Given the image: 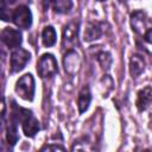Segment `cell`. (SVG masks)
Masks as SVG:
<instances>
[{
  "instance_id": "obj_18",
  "label": "cell",
  "mask_w": 152,
  "mask_h": 152,
  "mask_svg": "<svg viewBox=\"0 0 152 152\" xmlns=\"http://www.w3.org/2000/svg\"><path fill=\"white\" fill-rule=\"evenodd\" d=\"M142 37H144V40H145V42L152 44V28H147V31L144 33Z\"/></svg>"
},
{
  "instance_id": "obj_2",
  "label": "cell",
  "mask_w": 152,
  "mask_h": 152,
  "mask_svg": "<svg viewBox=\"0 0 152 152\" xmlns=\"http://www.w3.org/2000/svg\"><path fill=\"white\" fill-rule=\"evenodd\" d=\"M34 78L31 74L23 75L15 83V93L26 101H32L34 96Z\"/></svg>"
},
{
  "instance_id": "obj_6",
  "label": "cell",
  "mask_w": 152,
  "mask_h": 152,
  "mask_svg": "<svg viewBox=\"0 0 152 152\" xmlns=\"http://www.w3.org/2000/svg\"><path fill=\"white\" fill-rule=\"evenodd\" d=\"M1 40L8 49H17L23 42V36L19 30L5 27L1 31Z\"/></svg>"
},
{
  "instance_id": "obj_19",
  "label": "cell",
  "mask_w": 152,
  "mask_h": 152,
  "mask_svg": "<svg viewBox=\"0 0 152 152\" xmlns=\"http://www.w3.org/2000/svg\"><path fill=\"white\" fill-rule=\"evenodd\" d=\"M50 2H51V0H40L42 7H43V10H44V11H46V10H48V7H49Z\"/></svg>"
},
{
  "instance_id": "obj_13",
  "label": "cell",
  "mask_w": 152,
  "mask_h": 152,
  "mask_svg": "<svg viewBox=\"0 0 152 152\" xmlns=\"http://www.w3.org/2000/svg\"><path fill=\"white\" fill-rule=\"evenodd\" d=\"M56 31L52 26H45L43 32H42V42H43V45L46 46V48H50L52 45H55L56 43Z\"/></svg>"
},
{
  "instance_id": "obj_9",
  "label": "cell",
  "mask_w": 152,
  "mask_h": 152,
  "mask_svg": "<svg viewBox=\"0 0 152 152\" xmlns=\"http://www.w3.org/2000/svg\"><path fill=\"white\" fill-rule=\"evenodd\" d=\"M151 102H152V88L147 86L138 91L135 106L139 112H144L147 109V107L151 104Z\"/></svg>"
},
{
  "instance_id": "obj_11",
  "label": "cell",
  "mask_w": 152,
  "mask_h": 152,
  "mask_svg": "<svg viewBox=\"0 0 152 152\" xmlns=\"http://www.w3.org/2000/svg\"><path fill=\"white\" fill-rule=\"evenodd\" d=\"M90 101H91L90 89H89L88 86H83L82 89L78 93V96H77V107H78L80 114L84 113L88 109V107L90 104Z\"/></svg>"
},
{
  "instance_id": "obj_15",
  "label": "cell",
  "mask_w": 152,
  "mask_h": 152,
  "mask_svg": "<svg viewBox=\"0 0 152 152\" xmlns=\"http://www.w3.org/2000/svg\"><path fill=\"white\" fill-rule=\"evenodd\" d=\"M18 139H19V135H18V129H17V122L10 120V124L7 125V128H6V140L8 145L13 146L17 144Z\"/></svg>"
},
{
  "instance_id": "obj_1",
  "label": "cell",
  "mask_w": 152,
  "mask_h": 152,
  "mask_svg": "<svg viewBox=\"0 0 152 152\" xmlns=\"http://www.w3.org/2000/svg\"><path fill=\"white\" fill-rule=\"evenodd\" d=\"M37 72L42 78L52 77L58 72V64L53 55L44 53L37 63Z\"/></svg>"
},
{
  "instance_id": "obj_10",
  "label": "cell",
  "mask_w": 152,
  "mask_h": 152,
  "mask_svg": "<svg viewBox=\"0 0 152 152\" xmlns=\"http://www.w3.org/2000/svg\"><path fill=\"white\" fill-rule=\"evenodd\" d=\"M102 36V27L101 24L99 23H88L83 33V39L84 42H93L99 39Z\"/></svg>"
},
{
  "instance_id": "obj_14",
  "label": "cell",
  "mask_w": 152,
  "mask_h": 152,
  "mask_svg": "<svg viewBox=\"0 0 152 152\" xmlns=\"http://www.w3.org/2000/svg\"><path fill=\"white\" fill-rule=\"evenodd\" d=\"M51 5L53 11L59 14H65L70 12V10L72 8L71 0H51Z\"/></svg>"
},
{
  "instance_id": "obj_17",
  "label": "cell",
  "mask_w": 152,
  "mask_h": 152,
  "mask_svg": "<svg viewBox=\"0 0 152 152\" xmlns=\"http://www.w3.org/2000/svg\"><path fill=\"white\" fill-rule=\"evenodd\" d=\"M64 146L62 145H45L40 148V151H64Z\"/></svg>"
},
{
  "instance_id": "obj_8",
  "label": "cell",
  "mask_w": 152,
  "mask_h": 152,
  "mask_svg": "<svg viewBox=\"0 0 152 152\" xmlns=\"http://www.w3.org/2000/svg\"><path fill=\"white\" fill-rule=\"evenodd\" d=\"M63 63H64V69L68 74H74L78 70V66L81 64V59L77 55V52L72 49V50H68L66 53L64 55L63 58Z\"/></svg>"
},
{
  "instance_id": "obj_12",
  "label": "cell",
  "mask_w": 152,
  "mask_h": 152,
  "mask_svg": "<svg viewBox=\"0 0 152 152\" xmlns=\"http://www.w3.org/2000/svg\"><path fill=\"white\" fill-rule=\"evenodd\" d=\"M145 69V59L140 55H132L129 59V74L132 77H138Z\"/></svg>"
},
{
  "instance_id": "obj_3",
  "label": "cell",
  "mask_w": 152,
  "mask_h": 152,
  "mask_svg": "<svg viewBox=\"0 0 152 152\" xmlns=\"http://www.w3.org/2000/svg\"><path fill=\"white\" fill-rule=\"evenodd\" d=\"M78 27L80 23L77 20L69 21L64 28L62 34V46L68 50H72L75 45L77 44V37H78Z\"/></svg>"
},
{
  "instance_id": "obj_20",
  "label": "cell",
  "mask_w": 152,
  "mask_h": 152,
  "mask_svg": "<svg viewBox=\"0 0 152 152\" xmlns=\"http://www.w3.org/2000/svg\"><path fill=\"white\" fill-rule=\"evenodd\" d=\"M17 0H1V5H6V6H10L12 4H14Z\"/></svg>"
},
{
  "instance_id": "obj_7",
  "label": "cell",
  "mask_w": 152,
  "mask_h": 152,
  "mask_svg": "<svg viewBox=\"0 0 152 152\" xmlns=\"http://www.w3.org/2000/svg\"><path fill=\"white\" fill-rule=\"evenodd\" d=\"M146 14L142 11H134L131 14V26L132 30L140 36H144V33L147 31L146 28Z\"/></svg>"
},
{
  "instance_id": "obj_4",
  "label": "cell",
  "mask_w": 152,
  "mask_h": 152,
  "mask_svg": "<svg viewBox=\"0 0 152 152\" xmlns=\"http://www.w3.org/2000/svg\"><path fill=\"white\" fill-rule=\"evenodd\" d=\"M19 28L27 30L32 25V13L25 5H19L12 11V20Z\"/></svg>"
},
{
  "instance_id": "obj_16",
  "label": "cell",
  "mask_w": 152,
  "mask_h": 152,
  "mask_svg": "<svg viewBox=\"0 0 152 152\" xmlns=\"http://www.w3.org/2000/svg\"><path fill=\"white\" fill-rule=\"evenodd\" d=\"M97 61H99V63L101 64V66H102L104 70H109L113 59H112V56H110L109 52L102 51V52H100V53L97 55Z\"/></svg>"
},
{
  "instance_id": "obj_5",
  "label": "cell",
  "mask_w": 152,
  "mask_h": 152,
  "mask_svg": "<svg viewBox=\"0 0 152 152\" xmlns=\"http://www.w3.org/2000/svg\"><path fill=\"white\" fill-rule=\"evenodd\" d=\"M30 58H31V55L27 50H25L23 48L14 49L11 53V64H10L11 71L12 72L21 71L25 68V65L27 64V62L30 61Z\"/></svg>"
}]
</instances>
